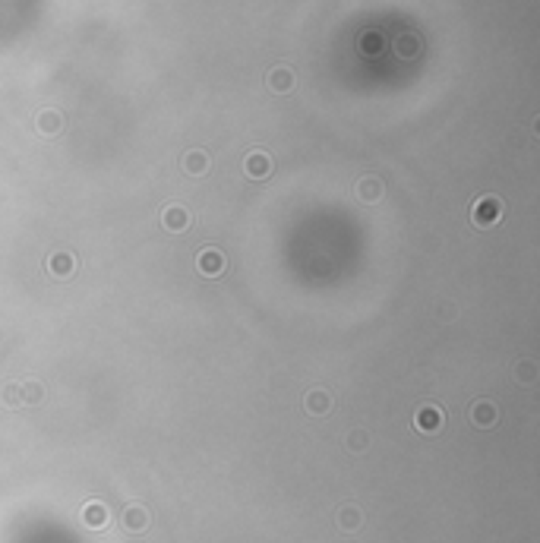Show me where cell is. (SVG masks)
<instances>
[{
    "instance_id": "7a4b0ae2",
    "label": "cell",
    "mask_w": 540,
    "mask_h": 543,
    "mask_svg": "<svg viewBox=\"0 0 540 543\" xmlns=\"http://www.w3.org/2000/svg\"><path fill=\"white\" fill-rule=\"evenodd\" d=\"M225 266H228V259L218 246H203V250L196 253V268H199V275H206V278H221L225 275Z\"/></svg>"
},
{
    "instance_id": "277c9868",
    "label": "cell",
    "mask_w": 540,
    "mask_h": 543,
    "mask_svg": "<svg viewBox=\"0 0 540 543\" xmlns=\"http://www.w3.org/2000/svg\"><path fill=\"white\" fill-rule=\"evenodd\" d=\"M468 420H471L477 430H493V426L499 424V408H496L490 398H477V402H471V408H468Z\"/></svg>"
},
{
    "instance_id": "5bb4252c",
    "label": "cell",
    "mask_w": 540,
    "mask_h": 543,
    "mask_svg": "<svg viewBox=\"0 0 540 543\" xmlns=\"http://www.w3.org/2000/svg\"><path fill=\"white\" fill-rule=\"evenodd\" d=\"M38 130H41L45 136L60 133V130H63V117H60L57 111H41L38 114Z\"/></svg>"
},
{
    "instance_id": "7c38bea8",
    "label": "cell",
    "mask_w": 540,
    "mask_h": 543,
    "mask_svg": "<svg viewBox=\"0 0 540 543\" xmlns=\"http://www.w3.org/2000/svg\"><path fill=\"white\" fill-rule=\"evenodd\" d=\"M183 171L193 174V177H203L206 171H209V155H206L203 149H193L183 155Z\"/></svg>"
},
{
    "instance_id": "30bf717a",
    "label": "cell",
    "mask_w": 540,
    "mask_h": 543,
    "mask_svg": "<svg viewBox=\"0 0 540 543\" xmlns=\"http://www.w3.org/2000/svg\"><path fill=\"white\" fill-rule=\"evenodd\" d=\"M335 521L345 534H354V531H360V524H363V512H360L357 506H341L338 515H335Z\"/></svg>"
},
{
    "instance_id": "5b68a950",
    "label": "cell",
    "mask_w": 540,
    "mask_h": 543,
    "mask_svg": "<svg viewBox=\"0 0 540 543\" xmlns=\"http://www.w3.org/2000/svg\"><path fill=\"white\" fill-rule=\"evenodd\" d=\"M193 224V215H190V208L183 206H165L161 208V228L171 234H183Z\"/></svg>"
},
{
    "instance_id": "6da1fadb",
    "label": "cell",
    "mask_w": 540,
    "mask_h": 543,
    "mask_svg": "<svg viewBox=\"0 0 540 543\" xmlns=\"http://www.w3.org/2000/svg\"><path fill=\"white\" fill-rule=\"evenodd\" d=\"M471 221L480 231L496 228V224L503 221V199H499V196H480L471 206Z\"/></svg>"
},
{
    "instance_id": "3957f363",
    "label": "cell",
    "mask_w": 540,
    "mask_h": 543,
    "mask_svg": "<svg viewBox=\"0 0 540 543\" xmlns=\"http://www.w3.org/2000/svg\"><path fill=\"white\" fill-rule=\"evenodd\" d=\"M443 426H446V411L439 408V404H420L417 414H414V430L433 436V433H439Z\"/></svg>"
},
{
    "instance_id": "8992f818",
    "label": "cell",
    "mask_w": 540,
    "mask_h": 543,
    "mask_svg": "<svg viewBox=\"0 0 540 543\" xmlns=\"http://www.w3.org/2000/svg\"><path fill=\"white\" fill-rule=\"evenodd\" d=\"M48 272H51L54 278H60V282L73 278L76 275V256L70 253V250H54V253L48 256Z\"/></svg>"
},
{
    "instance_id": "8fae6325",
    "label": "cell",
    "mask_w": 540,
    "mask_h": 543,
    "mask_svg": "<svg viewBox=\"0 0 540 543\" xmlns=\"http://www.w3.org/2000/svg\"><path fill=\"white\" fill-rule=\"evenodd\" d=\"M303 404H307V414H313V417H323V414H329V411H332V398H329L326 388H313Z\"/></svg>"
},
{
    "instance_id": "9a60e30c",
    "label": "cell",
    "mask_w": 540,
    "mask_h": 543,
    "mask_svg": "<svg viewBox=\"0 0 540 543\" xmlns=\"http://www.w3.org/2000/svg\"><path fill=\"white\" fill-rule=\"evenodd\" d=\"M291 86H294V73H291V70H285V67L272 70V76H269V89L272 92H288Z\"/></svg>"
},
{
    "instance_id": "ac0fdd59",
    "label": "cell",
    "mask_w": 540,
    "mask_h": 543,
    "mask_svg": "<svg viewBox=\"0 0 540 543\" xmlns=\"http://www.w3.org/2000/svg\"><path fill=\"white\" fill-rule=\"evenodd\" d=\"M19 392H23V404H38L41 395H45V388H41V382H23Z\"/></svg>"
},
{
    "instance_id": "ba28073f",
    "label": "cell",
    "mask_w": 540,
    "mask_h": 543,
    "mask_svg": "<svg viewBox=\"0 0 540 543\" xmlns=\"http://www.w3.org/2000/svg\"><path fill=\"white\" fill-rule=\"evenodd\" d=\"M243 171L253 180H266L272 174V158L266 155V152H250L247 161H243Z\"/></svg>"
},
{
    "instance_id": "52a82bcc",
    "label": "cell",
    "mask_w": 540,
    "mask_h": 543,
    "mask_svg": "<svg viewBox=\"0 0 540 543\" xmlns=\"http://www.w3.org/2000/svg\"><path fill=\"white\" fill-rule=\"evenodd\" d=\"M108 521H111V512H108L105 502L92 499V502H86V506H83V524H86V528L101 531V528H108Z\"/></svg>"
},
{
    "instance_id": "e0dca14e",
    "label": "cell",
    "mask_w": 540,
    "mask_h": 543,
    "mask_svg": "<svg viewBox=\"0 0 540 543\" xmlns=\"http://www.w3.org/2000/svg\"><path fill=\"white\" fill-rule=\"evenodd\" d=\"M0 404H3V408H19V404H23V392H19V386L0 388Z\"/></svg>"
},
{
    "instance_id": "9c48e42d",
    "label": "cell",
    "mask_w": 540,
    "mask_h": 543,
    "mask_svg": "<svg viewBox=\"0 0 540 543\" xmlns=\"http://www.w3.org/2000/svg\"><path fill=\"white\" fill-rule=\"evenodd\" d=\"M149 509L146 506H127V512H123V528L130 531V534H143V531H149Z\"/></svg>"
},
{
    "instance_id": "d6986e66",
    "label": "cell",
    "mask_w": 540,
    "mask_h": 543,
    "mask_svg": "<svg viewBox=\"0 0 540 543\" xmlns=\"http://www.w3.org/2000/svg\"><path fill=\"white\" fill-rule=\"evenodd\" d=\"M367 442H370V436L363 430H354L351 436H348V448H351V452H363V448H367Z\"/></svg>"
},
{
    "instance_id": "4fadbf2b",
    "label": "cell",
    "mask_w": 540,
    "mask_h": 543,
    "mask_svg": "<svg viewBox=\"0 0 540 543\" xmlns=\"http://www.w3.org/2000/svg\"><path fill=\"white\" fill-rule=\"evenodd\" d=\"M357 196L363 202H379L383 199V180H376V177H363L357 184Z\"/></svg>"
},
{
    "instance_id": "2e32d148",
    "label": "cell",
    "mask_w": 540,
    "mask_h": 543,
    "mask_svg": "<svg viewBox=\"0 0 540 543\" xmlns=\"http://www.w3.org/2000/svg\"><path fill=\"white\" fill-rule=\"evenodd\" d=\"M515 379L521 382V386H534V382H537V364H534V360H518Z\"/></svg>"
}]
</instances>
